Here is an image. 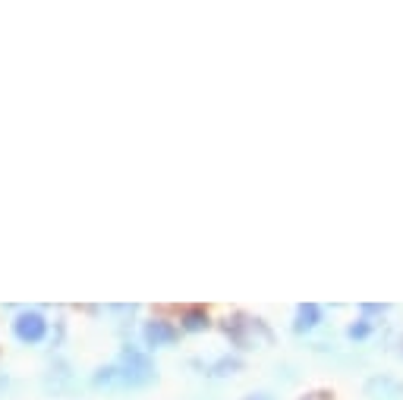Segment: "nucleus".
Returning <instances> with one entry per match:
<instances>
[{
  "mask_svg": "<svg viewBox=\"0 0 403 400\" xmlns=\"http://www.w3.org/2000/svg\"><path fill=\"white\" fill-rule=\"evenodd\" d=\"M155 378H157V369H155V362H151L148 353L139 350V347H132V344H126L114 362L95 369L92 385L95 388H145Z\"/></svg>",
  "mask_w": 403,
  "mask_h": 400,
  "instance_id": "f257e3e1",
  "label": "nucleus"
},
{
  "mask_svg": "<svg viewBox=\"0 0 403 400\" xmlns=\"http://www.w3.org/2000/svg\"><path fill=\"white\" fill-rule=\"evenodd\" d=\"M224 334L230 338L233 347H239V350H265V347L274 344V331L265 325L261 319H255V315H230V319L224 322Z\"/></svg>",
  "mask_w": 403,
  "mask_h": 400,
  "instance_id": "f03ea898",
  "label": "nucleus"
},
{
  "mask_svg": "<svg viewBox=\"0 0 403 400\" xmlns=\"http://www.w3.org/2000/svg\"><path fill=\"white\" fill-rule=\"evenodd\" d=\"M48 328L51 325H48V319H44V312H38V309H22L13 319V338L26 347H35L48 338Z\"/></svg>",
  "mask_w": 403,
  "mask_h": 400,
  "instance_id": "7ed1b4c3",
  "label": "nucleus"
},
{
  "mask_svg": "<svg viewBox=\"0 0 403 400\" xmlns=\"http://www.w3.org/2000/svg\"><path fill=\"white\" fill-rule=\"evenodd\" d=\"M42 388L48 394H54V397H67V394H73L76 388H79V378H76V372H73V366H69V362L57 360L54 366L44 372Z\"/></svg>",
  "mask_w": 403,
  "mask_h": 400,
  "instance_id": "20e7f679",
  "label": "nucleus"
},
{
  "mask_svg": "<svg viewBox=\"0 0 403 400\" xmlns=\"http://www.w3.org/2000/svg\"><path fill=\"white\" fill-rule=\"evenodd\" d=\"M180 338V331L164 319H151L142 325V340L148 350H157V347H173Z\"/></svg>",
  "mask_w": 403,
  "mask_h": 400,
  "instance_id": "39448f33",
  "label": "nucleus"
},
{
  "mask_svg": "<svg viewBox=\"0 0 403 400\" xmlns=\"http://www.w3.org/2000/svg\"><path fill=\"white\" fill-rule=\"evenodd\" d=\"M362 391L369 400H403V381L394 375H372Z\"/></svg>",
  "mask_w": 403,
  "mask_h": 400,
  "instance_id": "423d86ee",
  "label": "nucleus"
},
{
  "mask_svg": "<svg viewBox=\"0 0 403 400\" xmlns=\"http://www.w3.org/2000/svg\"><path fill=\"white\" fill-rule=\"evenodd\" d=\"M321 319H325L321 306H315V303H302V306H296L293 331H296V334H309V331H315V328L321 325Z\"/></svg>",
  "mask_w": 403,
  "mask_h": 400,
  "instance_id": "0eeeda50",
  "label": "nucleus"
},
{
  "mask_svg": "<svg viewBox=\"0 0 403 400\" xmlns=\"http://www.w3.org/2000/svg\"><path fill=\"white\" fill-rule=\"evenodd\" d=\"M239 369H243V360L239 356H218V360L212 362H202V375H208V378H227V375H237Z\"/></svg>",
  "mask_w": 403,
  "mask_h": 400,
  "instance_id": "6e6552de",
  "label": "nucleus"
},
{
  "mask_svg": "<svg viewBox=\"0 0 403 400\" xmlns=\"http://www.w3.org/2000/svg\"><path fill=\"white\" fill-rule=\"evenodd\" d=\"M208 325H212V322H208V312H205V309H186L183 319H180V328H183V331H189V334L205 331Z\"/></svg>",
  "mask_w": 403,
  "mask_h": 400,
  "instance_id": "1a4fd4ad",
  "label": "nucleus"
},
{
  "mask_svg": "<svg viewBox=\"0 0 403 400\" xmlns=\"http://www.w3.org/2000/svg\"><path fill=\"white\" fill-rule=\"evenodd\" d=\"M372 328H375V325H372V322L359 319V322H353V325L347 328V338H350V340H366V338H369V334H372Z\"/></svg>",
  "mask_w": 403,
  "mask_h": 400,
  "instance_id": "9d476101",
  "label": "nucleus"
},
{
  "mask_svg": "<svg viewBox=\"0 0 403 400\" xmlns=\"http://www.w3.org/2000/svg\"><path fill=\"white\" fill-rule=\"evenodd\" d=\"M243 400H274V397H271V394H265V391H259V394H246Z\"/></svg>",
  "mask_w": 403,
  "mask_h": 400,
  "instance_id": "9b49d317",
  "label": "nucleus"
}]
</instances>
